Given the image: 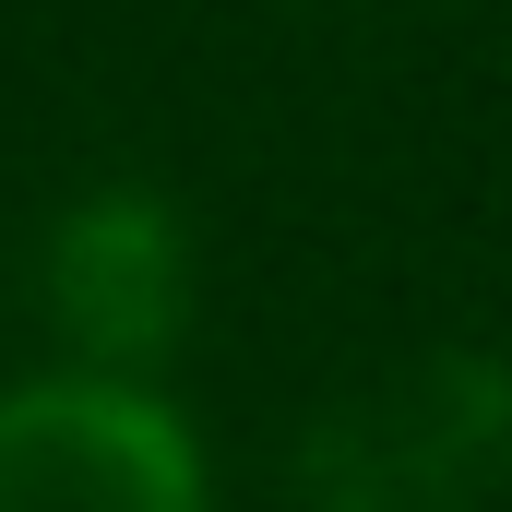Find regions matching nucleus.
<instances>
[{"mask_svg":"<svg viewBox=\"0 0 512 512\" xmlns=\"http://www.w3.org/2000/svg\"><path fill=\"white\" fill-rule=\"evenodd\" d=\"M0 512H227V489L167 382L36 358L0 382Z\"/></svg>","mask_w":512,"mask_h":512,"instance_id":"1","label":"nucleus"},{"mask_svg":"<svg viewBox=\"0 0 512 512\" xmlns=\"http://www.w3.org/2000/svg\"><path fill=\"white\" fill-rule=\"evenodd\" d=\"M501 477H512V358L441 346L310 429L298 512H477Z\"/></svg>","mask_w":512,"mask_h":512,"instance_id":"2","label":"nucleus"},{"mask_svg":"<svg viewBox=\"0 0 512 512\" xmlns=\"http://www.w3.org/2000/svg\"><path fill=\"white\" fill-rule=\"evenodd\" d=\"M191 298V215L155 179H84L36 227V334L60 370L167 382V358L191 346Z\"/></svg>","mask_w":512,"mask_h":512,"instance_id":"3","label":"nucleus"}]
</instances>
